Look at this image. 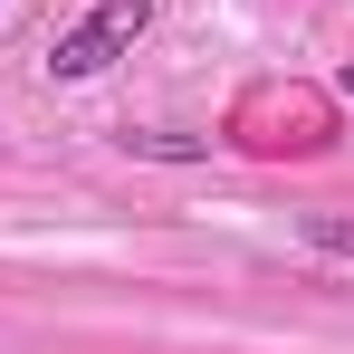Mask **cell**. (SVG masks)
Instances as JSON below:
<instances>
[{
	"label": "cell",
	"instance_id": "1",
	"mask_svg": "<svg viewBox=\"0 0 354 354\" xmlns=\"http://www.w3.org/2000/svg\"><path fill=\"white\" fill-rule=\"evenodd\" d=\"M144 29H153V0H96L86 19H67L58 39H48V77L58 86H86V77H106L115 58H134Z\"/></svg>",
	"mask_w": 354,
	"mask_h": 354
},
{
	"label": "cell",
	"instance_id": "2",
	"mask_svg": "<svg viewBox=\"0 0 354 354\" xmlns=\"http://www.w3.org/2000/svg\"><path fill=\"white\" fill-rule=\"evenodd\" d=\"M297 239H306L316 259H354V211H306V221H297Z\"/></svg>",
	"mask_w": 354,
	"mask_h": 354
},
{
	"label": "cell",
	"instance_id": "3",
	"mask_svg": "<svg viewBox=\"0 0 354 354\" xmlns=\"http://www.w3.org/2000/svg\"><path fill=\"white\" fill-rule=\"evenodd\" d=\"M335 96H354V58H345V77H335Z\"/></svg>",
	"mask_w": 354,
	"mask_h": 354
}]
</instances>
